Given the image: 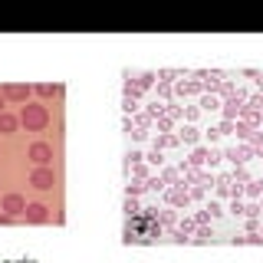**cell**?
<instances>
[{"instance_id": "30", "label": "cell", "mask_w": 263, "mask_h": 263, "mask_svg": "<svg viewBox=\"0 0 263 263\" xmlns=\"http://www.w3.org/2000/svg\"><path fill=\"white\" fill-rule=\"evenodd\" d=\"M247 109H253V112H260L263 109V96H253L250 102H247Z\"/></svg>"}, {"instance_id": "23", "label": "cell", "mask_w": 263, "mask_h": 263, "mask_svg": "<svg viewBox=\"0 0 263 263\" xmlns=\"http://www.w3.org/2000/svg\"><path fill=\"white\" fill-rule=\"evenodd\" d=\"M230 181H237V184H250V175L243 171V164H240V168H234V175H230Z\"/></svg>"}, {"instance_id": "9", "label": "cell", "mask_w": 263, "mask_h": 263, "mask_svg": "<svg viewBox=\"0 0 263 263\" xmlns=\"http://www.w3.org/2000/svg\"><path fill=\"white\" fill-rule=\"evenodd\" d=\"M175 92L178 96H204V86H201V82H178Z\"/></svg>"}, {"instance_id": "32", "label": "cell", "mask_w": 263, "mask_h": 263, "mask_svg": "<svg viewBox=\"0 0 263 263\" xmlns=\"http://www.w3.org/2000/svg\"><path fill=\"white\" fill-rule=\"evenodd\" d=\"M135 178H138V181H142V178H148V168H145V164H142V161H138V164H135Z\"/></svg>"}, {"instance_id": "19", "label": "cell", "mask_w": 263, "mask_h": 263, "mask_svg": "<svg viewBox=\"0 0 263 263\" xmlns=\"http://www.w3.org/2000/svg\"><path fill=\"white\" fill-rule=\"evenodd\" d=\"M145 191H155V194H158V191H164V181H161V175L148 178V181H145Z\"/></svg>"}, {"instance_id": "16", "label": "cell", "mask_w": 263, "mask_h": 263, "mask_svg": "<svg viewBox=\"0 0 263 263\" xmlns=\"http://www.w3.org/2000/svg\"><path fill=\"white\" fill-rule=\"evenodd\" d=\"M234 132H237V138H253V128L247 125V122H240V119L234 122Z\"/></svg>"}, {"instance_id": "34", "label": "cell", "mask_w": 263, "mask_h": 263, "mask_svg": "<svg viewBox=\"0 0 263 263\" xmlns=\"http://www.w3.org/2000/svg\"><path fill=\"white\" fill-rule=\"evenodd\" d=\"M158 128H161V132L171 128V115H161V119H158Z\"/></svg>"}, {"instance_id": "40", "label": "cell", "mask_w": 263, "mask_h": 263, "mask_svg": "<svg viewBox=\"0 0 263 263\" xmlns=\"http://www.w3.org/2000/svg\"><path fill=\"white\" fill-rule=\"evenodd\" d=\"M4 105H7V99H4V92H0V115H4Z\"/></svg>"}, {"instance_id": "3", "label": "cell", "mask_w": 263, "mask_h": 263, "mask_svg": "<svg viewBox=\"0 0 263 263\" xmlns=\"http://www.w3.org/2000/svg\"><path fill=\"white\" fill-rule=\"evenodd\" d=\"M23 220H27V224H46V220H49V208H46V204H27Z\"/></svg>"}, {"instance_id": "13", "label": "cell", "mask_w": 263, "mask_h": 263, "mask_svg": "<svg viewBox=\"0 0 263 263\" xmlns=\"http://www.w3.org/2000/svg\"><path fill=\"white\" fill-rule=\"evenodd\" d=\"M36 96H43V99H49V96H60L63 92V86H49V82H40L36 89H33Z\"/></svg>"}, {"instance_id": "25", "label": "cell", "mask_w": 263, "mask_h": 263, "mask_svg": "<svg viewBox=\"0 0 263 263\" xmlns=\"http://www.w3.org/2000/svg\"><path fill=\"white\" fill-rule=\"evenodd\" d=\"M138 211H142V208L135 204V197H125V214H128V217H135Z\"/></svg>"}, {"instance_id": "26", "label": "cell", "mask_w": 263, "mask_h": 263, "mask_svg": "<svg viewBox=\"0 0 263 263\" xmlns=\"http://www.w3.org/2000/svg\"><path fill=\"white\" fill-rule=\"evenodd\" d=\"M227 211H230V214H237V217H240V214H243L247 208L240 204V197H234V201H230V208H227Z\"/></svg>"}, {"instance_id": "14", "label": "cell", "mask_w": 263, "mask_h": 263, "mask_svg": "<svg viewBox=\"0 0 263 263\" xmlns=\"http://www.w3.org/2000/svg\"><path fill=\"white\" fill-rule=\"evenodd\" d=\"M201 109H204V112L220 109V96H208V92H204V96H201Z\"/></svg>"}, {"instance_id": "10", "label": "cell", "mask_w": 263, "mask_h": 263, "mask_svg": "<svg viewBox=\"0 0 263 263\" xmlns=\"http://www.w3.org/2000/svg\"><path fill=\"white\" fill-rule=\"evenodd\" d=\"M16 125H20V119H16V115H10V112L0 115V132H4V135H13Z\"/></svg>"}, {"instance_id": "21", "label": "cell", "mask_w": 263, "mask_h": 263, "mask_svg": "<svg viewBox=\"0 0 263 263\" xmlns=\"http://www.w3.org/2000/svg\"><path fill=\"white\" fill-rule=\"evenodd\" d=\"M178 175H181V171H175V168H164V171H161V181H164V184H175V187H178V181H181Z\"/></svg>"}, {"instance_id": "11", "label": "cell", "mask_w": 263, "mask_h": 263, "mask_svg": "<svg viewBox=\"0 0 263 263\" xmlns=\"http://www.w3.org/2000/svg\"><path fill=\"white\" fill-rule=\"evenodd\" d=\"M178 142H184V145H197V142H201V132H197L194 125H184V128H181V135H178Z\"/></svg>"}, {"instance_id": "31", "label": "cell", "mask_w": 263, "mask_h": 263, "mask_svg": "<svg viewBox=\"0 0 263 263\" xmlns=\"http://www.w3.org/2000/svg\"><path fill=\"white\" fill-rule=\"evenodd\" d=\"M145 158H148V161H152V164H158V168H161V152H158V148H152V152H148V155H145Z\"/></svg>"}, {"instance_id": "7", "label": "cell", "mask_w": 263, "mask_h": 263, "mask_svg": "<svg viewBox=\"0 0 263 263\" xmlns=\"http://www.w3.org/2000/svg\"><path fill=\"white\" fill-rule=\"evenodd\" d=\"M164 197H168V204H175V208H187V204H191V191H187V187H181V184L171 187Z\"/></svg>"}, {"instance_id": "24", "label": "cell", "mask_w": 263, "mask_h": 263, "mask_svg": "<svg viewBox=\"0 0 263 263\" xmlns=\"http://www.w3.org/2000/svg\"><path fill=\"white\" fill-rule=\"evenodd\" d=\"M155 79H158V76H155V72H142V76H138L135 82H138V86H142V89H148V86H152Z\"/></svg>"}, {"instance_id": "39", "label": "cell", "mask_w": 263, "mask_h": 263, "mask_svg": "<svg viewBox=\"0 0 263 263\" xmlns=\"http://www.w3.org/2000/svg\"><path fill=\"white\" fill-rule=\"evenodd\" d=\"M13 224V217H10V214H0V227H10Z\"/></svg>"}, {"instance_id": "33", "label": "cell", "mask_w": 263, "mask_h": 263, "mask_svg": "<svg viewBox=\"0 0 263 263\" xmlns=\"http://www.w3.org/2000/svg\"><path fill=\"white\" fill-rule=\"evenodd\" d=\"M158 96H161V99L171 96V86H168V82H158Z\"/></svg>"}, {"instance_id": "29", "label": "cell", "mask_w": 263, "mask_h": 263, "mask_svg": "<svg viewBox=\"0 0 263 263\" xmlns=\"http://www.w3.org/2000/svg\"><path fill=\"white\" fill-rule=\"evenodd\" d=\"M158 224H161V227H171V224H175V211H164V214H161V220H158Z\"/></svg>"}, {"instance_id": "27", "label": "cell", "mask_w": 263, "mask_h": 263, "mask_svg": "<svg viewBox=\"0 0 263 263\" xmlns=\"http://www.w3.org/2000/svg\"><path fill=\"white\" fill-rule=\"evenodd\" d=\"M260 211H263L260 204H247V211H243V214H247L250 220H257V217H260Z\"/></svg>"}, {"instance_id": "1", "label": "cell", "mask_w": 263, "mask_h": 263, "mask_svg": "<svg viewBox=\"0 0 263 263\" xmlns=\"http://www.w3.org/2000/svg\"><path fill=\"white\" fill-rule=\"evenodd\" d=\"M20 122H23V128L27 132H43L49 125V109L43 102H27L20 109Z\"/></svg>"}, {"instance_id": "36", "label": "cell", "mask_w": 263, "mask_h": 263, "mask_svg": "<svg viewBox=\"0 0 263 263\" xmlns=\"http://www.w3.org/2000/svg\"><path fill=\"white\" fill-rule=\"evenodd\" d=\"M158 79H161V82H171V79H175V72H171V69H161Z\"/></svg>"}, {"instance_id": "12", "label": "cell", "mask_w": 263, "mask_h": 263, "mask_svg": "<svg viewBox=\"0 0 263 263\" xmlns=\"http://www.w3.org/2000/svg\"><path fill=\"white\" fill-rule=\"evenodd\" d=\"M211 161V148H194V155H191V168H201V164H208Z\"/></svg>"}, {"instance_id": "6", "label": "cell", "mask_w": 263, "mask_h": 263, "mask_svg": "<svg viewBox=\"0 0 263 263\" xmlns=\"http://www.w3.org/2000/svg\"><path fill=\"white\" fill-rule=\"evenodd\" d=\"M0 92H4V99H10V102H23V105H27L30 89H27V86H16V82H10V86H4Z\"/></svg>"}, {"instance_id": "2", "label": "cell", "mask_w": 263, "mask_h": 263, "mask_svg": "<svg viewBox=\"0 0 263 263\" xmlns=\"http://www.w3.org/2000/svg\"><path fill=\"white\" fill-rule=\"evenodd\" d=\"M30 184H33V187H40V191H49V187L56 184L53 168H36V171L30 175Z\"/></svg>"}, {"instance_id": "38", "label": "cell", "mask_w": 263, "mask_h": 263, "mask_svg": "<svg viewBox=\"0 0 263 263\" xmlns=\"http://www.w3.org/2000/svg\"><path fill=\"white\" fill-rule=\"evenodd\" d=\"M208 214H211V217H217V214H220V204L211 201V204H208Z\"/></svg>"}, {"instance_id": "17", "label": "cell", "mask_w": 263, "mask_h": 263, "mask_svg": "<svg viewBox=\"0 0 263 263\" xmlns=\"http://www.w3.org/2000/svg\"><path fill=\"white\" fill-rule=\"evenodd\" d=\"M171 145H178V135H158L155 138V148H158V152L161 148H171Z\"/></svg>"}, {"instance_id": "37", "label": "cell", "mask_w": 263, "mask_h": 263, "mask_svg": "<svg viewBox=\"0 0 263 263\" xmlns=\"http://www.w3.org/2000/svg\"><path fill=\"white\" fill-rule=\"evenodd\" d=\"M161 230H164L161 224H148V234H152V237H161Z\"/></svg>"}, {"instance_id": "8", "label": "cell", "mask_w": 263, "mask_h": 263, "mask_svg": "<svg viewBox=\"0 0 263 263\" xmlns=\"http://www.w3.org/2000/svg\"><path fill=\"white\" fill-rule=\"evenodd\" d=\"M4 211L10 214V217H16V214L27 211V201H23L20 194H7V197H4Z\"/></svg>"}, {"instance_id": "22", "label": "cell", "mask_w": 263, "mask_h": 263, "mask_svg": "<svg viewBox=\"0 0 263 263\" xmlns=\"http://www.w3.org/2000/svg\"><path fill=\"white\" fill-rule=\"evenodd\" d=\"M243 194L260 197V194H263V181H250V184H243Z\"/></svg>"}, {"instance_id": "5", "label": "cell", "mask_w": 263, "mask_h": 263, "mask_svg": "<svg viewBox=\"0 0 263 263\" xmlns=\"http://www.w3.org/2000/svg\"><path fill=\"white\" fill-rule=\"evenodd\" d=\"M240 112H243V99H230V102H224V105H220V115H224V119L227 122H237V119H240Z\"/></svg>"}, {"instance_id": "20", "label": "cell", "mask_w": 263, "mask_h": 263, "mask_svg": "<svg viewBox=\"0 0 263 263\" xmlns=\"http://www.w3.org/2000/svg\"><path fill=\"white\" fill-rule=\"evenodd\" d=\"M220 99H224V102H230V99L237 96V89H234V82H220V92H217Z\"/></svg>"}, {"instance_id": "18", "label": "cell", "mask_w": 263, "mask_h": 263, "mask_svg": "<svg viewBox=\"0 0 263 263\" xmlns=\"http://www.w3.org/2000/svg\"><path fill=\"white\" fill-rule=\"evenodd\" d=\"M224 158H227V161H234V168H240V164H243L240 148H227V152H224Z\"/></svg>"}, {"instance_id": "15", "label": "cell", "mask_w": 263, "mask_h": 263, "mask_svg": "<svg viewBox=\"0 0 263 263\" xmlns=\"http://www.w3.org/2000/svg\"><path fill=\"white\" fill-rule=\"evenodd\" d=\"M145 191V181H128V184H125V197H138V194H142Z\"/></svg>"}, {"instance_id": "4", "label": "cell", "mask_w": 263, "mask_h": 263, "mask_svg": "<svg viewBox=\"0 0 263 263\" xmlns=\"http://www.w3.org/2000/svg\"><path fill=\"white\" fill-rule=\"evenodd\" d=\"M30 158L40 164V168H46L49 158H53V148H49L46 142H36V145H30Z\"/></svg>"}, {"instance_id": "28", "label": "cell", "mask_w": 263, "mask_h": 263, "mask_svg": "<svg viewBox=\"0 0 263 263\" xmlns=\"http://www.w3.org/2000/svg\"><path fill=\"white\" fill-rule=\"evenodd\" d=\"M194 240H197V243L211 240V230H208V224H204V227H197V237H194Z\"/></svg>"}, {"instance_id": "35", "label": "cell", "mask_w": 263, "mask_h": 263, "mask_svg": "<svg viewBox=\"0 0 263 263\" xmlns=\"http://www.w3.org/2000/svg\"><path fill=\"white\" fill-rule=\"evenodd\" d=\"M217 132H220V135H227V132H234V122H227V119H224V122H220V128H217Z\"/></svg>"}]
</instances>
